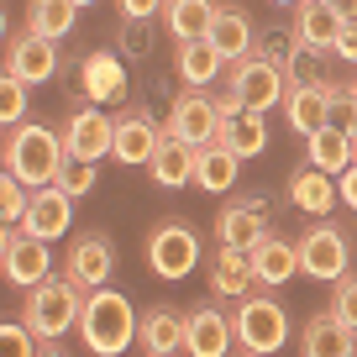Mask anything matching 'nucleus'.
<instances>
[{
    "mask_svg": "<svg viewBox=\"0 0 357 357\" xmlns=\"http://www.w3.org/2000/svg\"><path fill=\"white\" fill-rule=\"evenodd\" d=\"M63 158H68L63 132H53V126H37V121L6 126V168H11L22 184H32V190L53 184L58 168H63Z\"/></svg>",
    "mask_w": 357,
    "mask_h": 357,
    "instance_id": "obj_1",
    "label": "nucleus"
},
{
    "mask_svg": "<svg viewBox=\"0 0 357 357\" xmlns=\"http://www.w3.org/2000/svg\"><path fill=\"white\" fill-rule=\"evenodd\" d=\"M137 326H142V315L132 310V300H126L121 289H89L84 294V315H79V336H84L89 352H100V357H116L132 347Z\"/></svg>",
    "mask_w": 357,
    "mask_h": 357,
    "instance_id": "obj_2",
    "label": "nucleus"
},
{
    "mask_svg": "<svg viewBox=\"0 0 357 357\" xmlns=\"http://www.w3.org/2000/svg\"><path fill=\"white\" fill-rule=\"evenodd\" d=\"M84 294H89V289H79L68 273H63V279H53V273H47L43 284H32V289H26L22 321L32 326L47 347H53L58 336H68V331L79 326V315H84Z\"/></svg>",
    "mask_w": 357,
    "mask_h": 357,
    "instance_id": "obj_3",
    "label": "nucleus"
},
{
    "mask_svg": "<svg viewBox=\"0 0 357 357\" xmlns=\"http://www.w3.org/2000/svg\"><path fill=\"white\" fill-rule=\"evenodd\" d=\"M231 326H236V347H242V352H257V357L279 352V347L289 342V310H284L273 294H257V289L236 300Z\"/></svg>",
    "mask_w": 357,
    "mask_h": 357,
    "instance_id": "obj_4",
    "label": "nucleus"
},
{
    "mask_svg": "<svg viewBox=\"0 0 357 357\" xmlns=\"http://www.w3.org/2000/svg\"><path fill=\"white\" fill-rule=\"evenodd\" d=\"M294 247H300V273L315 284H336L347 273V263H352L347 231L336 221H326V215H315V226H305V236Z\"/></svg>",
    "mask_w": 357,
    "mask_h": 357,
    "instance_id": "obj_5",
    "label": "nucleus"
},
{
    "mask_svg": "<svg viewBox=\"0 0 357 357\" xmlns=\"http://www.w3.org/2000/svg\"><path fill=\"white\" fill-rule=\"evenodd\" d=\"M226 84H231L252 111H273V105H284V95H289V74H284V63H273V58H263V53L236 58Z\"/></svg>",
    "mask_w": 357,
    "mask_h": 357,
    "instance_id": "obj_6",
    "label": "nucleus"
},
{
    "mask_svg": "<svg viewBox=\"0 0 357 357\" xmlns=\"http://www.w3.org/2000/svg\"><path fill=\"white\" fill-rule=\"evenodd\" d=\"M0 273L11 284H22V289H32V284H43L53 273V252L26 226H6V236H0Z\"/></svg>",
    "mask_w": 357,
    "mask_h": 357,
    "instance_id": "obj_7",
    "label": "nucleus"
},
{
    "mask_svg": "<svg viewBox=\"0 0 357 357\" xmlns=\"http://www.w3.org/2000/svg\"><path fill=\"white\" fill-rule=\"evenodd\" d=\"M147 263H153L158 279H184V273H195V263H200V236L184 221L153 226V236H147Z\"/></svg>",
    "mask_w": 357,
    "mask_h": 357,
    "instance_id": "obj_8",
    "label": "nucleus"
},
{
    "mask_svg": "<svg viewBox=\"0 0 357 357\" xmlns=\"http://www.w3.org/2000/svg\"><path fill=\"white\" fill-rule=\"evenodd\" d=\"M163 132L178 137V142H190V147H205V142H215V132H221V105H215L205 89L190 84V95H178V100H174Z\"/></svg>",
    "mask_w": 357,
    "mask_h": 357,
    "instance_id": "obj_9",
    "label": "nucleus"
},
{
    "mask_svg": "<svg viewBox=\"0 0 357 357\" xmlns=\"http://www.w3.org/2000/svg\"><path fill=\"white\" fill-rule=\"evenodd\" d=\"M336 89H342V84H331V79H294L289 95H284V121H289L300 137L331 126V100H336Z\"/></svg>",
    "mask_w": 357,
    "mask_h": 357,
    "instance_id": "obj_10",
    "label": "nucleus"
},
{
    "mask_svg": "<svg viewBox=\"0 0 357 357\" xmlns=\"http://www.w3.org/2000/svg\"><path fill=\"white\" fill-rule=\"evenodd\" d=\"M63 273L79 284V289H100V284H111L116 273V247L105 231H79L74 247H68L63 257Z\"/></svg>",
    "mask_w": 357,
    "mask_h": 357,
    "instance_id": "obj_11",
    "label": "nucleus"
},
{
    "mask_svg": "<svg viewBox=\"0 0 357 357\" xmlns=\"http://www.w3.org/2000/svg\"><path fill=\"white\" fill-rule=\"evenodd\" d=\"M263 236H268V200H263V195L236 200V205H226V211L215 215V242H221V247H242V252H252Z\"/></svg>",
    "mask_w": 357,
    "mask_h": 357,
    "instance_id": "obj_12",
    "label": "nucleus"
},
{
    "mask_svg": "<svg viewBox=\"0 0 357 357\" xmlns=\"http://www.w3.org/2000/svg\"><path fill=\"white\" fill-rule=\"evenodd\" d=\"M22 226L32 236H43V242H58V236L74 226V195H68L63 184H43V190H32V205H26Z\"/></svg>",
    "mask_w": 357,
    "mask_h": 357,
    "instance_id": "obj_13",
    "label": "nucleus"
},
{
    "mask_svg": "<svg viewBox=\"0 0 357 357\" xmlns=\"http://www.w3.org/2000/svg\"><path fill=\"white\" fill-rule=\"evenodd\" d=\"M63 142H68V153H74V158H89V163H100V158H111V153H116V121H111V116H100L95 105H84V111L68 116Z\"/></svg>",
    "mask_w": 357,
    "mask_h": 357,
    "instance_id": "obj_14",
    "label": "nucleus"
},
{
    "mask_svg": "<svg viewBox=\"0 0 357 357\" xmlns=\"http://www.w3.org/2000/svg\"><path fill=\"white\" fill-rule=\"evenodd\" d=\"M163 147V126L153 121V116L137 105V111H126V116H116V163H126V168H137V163H153V153Z\"/></svg>",
    "mask_w": 357,
    "mask_h": 357,
    "instance_id": "obj_15",
    "label": "nucleus"
},
{
    "mask_svg": "<svg viewBox=\"0 0 357 357\" xmlns=\"http://www.w3.org/2000/svg\"><path fill=\"white\" fill-rule=\"evenodd\" d=\"M300 352L305 357H347V352H357V326H347L336 310H321L305 321Z\"/></svg>",
    "mask_w": 357,
    "mask_h": 357,
    "instance_id": "obj_16",
    "label": "nucleus"
},
{
    "mask_svg": "<svg viewBox=\"0 0 357 357\" xmlns=\"http://www.w3.org/2000/svg\"><path fill=\"white\" fill-rule=\"evenodd\" d=\"M289 205L305 215H331L336 205H342V190H336V174H326V168L305 163L289 174Z\"/></svg>",
    "mask_w": 357,
    "mask_h": 357,
    "instance_id": "obj_17",
    "label": "nucleus"
},
{
    "mask_svg": "<svg viewBox=\"0 0 357 357\" xmlns=\"http://www.w3.org/2000/svg\"><path fill=\"white\" fill-rule=\"evenodd\" d=\"M184 336H190V315L174 310V305H153V310L142 315V326H137V342H142L147 357H168L184 347Z\"/></svg>",
    "mask_w": 357,
    "mask_h": 357,
    "instance_id": "obj_18",
    "label": "nucleus"
},
{
    "mask_svg": "<svg viewBox=\"0 0 357 357\" xmlns=\"http://www.w3.org/2000/svg\"><path fill=\"white\" fill-rule=\"evenodd\" d=\"M252 284H257L252 252L215 242V257H211V294L215 300H242V294H252Z\"/></svg>",
    "mask_w": 357,
    "mask_h": 357,
    "instance_id": "obj_19",
    "label": "nucleus"
},
{
    "mask_svg": "<svg viewBox=\"0 0 357 357\" xmlns=\"http://www.w3.org/2000/svg\"><path fill=\"white\" fill-rule=\"evenodd\" d=\"M252 273H257V284H263V289H284V284L300 273V247L284 242L279 231H268L263 242L252 247Z\"/></svg>",
    "mask_w": 357,
    "mask_h": 357,
    "instance_id": "obj_20",
    "label": "nucleus"
},
{
    "mask_svg": "<svg viewBox=\"0 0 357 357\" xmlns=\"http://www.w3.org/2000/svg\"><path fill=\"white\" fill-rule=\"evenodd\" d=\"M6 68H11L16 79H26V84H43V79L58 74V43L53 37H37V32L16 37L11 53H6Z\"/></svg>",
    "mask_w": 357,
    "mask_h": 357,
    "instance_id": "obj_21",
    "label": "nucleus"
},
{
    "mask_svg": "<svg viewBox=\"0 0 357 357\" xmlns=\"http://www.w3.org/2000/svg\"><path fill=\"white\" fill-rule=\"evenodd\" d=\"M231 342H236V326L226 321L215 305L190 310V336H184V352H195V357H221V352H231Z\"/></svg>",
    "mask_w": 357,
    "mask_h": 357,
    "instance_id": "obj_22",
    "label": "nucleus"
},
{
    "mask_svg": "<svg viewBox=\"0 0 357 357\" xmlns=\"http://www.w3.org/2000/svg\"><path fill=\"white\" fill-rule=\"evenodd\" d=\"M236 178H242V158H236L221 137H215V142H205L200 158H195V184H200V190H211V195H226V190H236Z\"/></svg>",
    "mask_w": 357,
    "mask_h": 357,
    "instance_id": "obj_23",
    "label": "nucleus"
},
{
    "mask_svg": "<svg viewBox=\"0 0 357 357\" xmlns=\"http://www.w3.org/2000/svg\"><path fill=\"white\" fill-rule=\"evenodd\" d=\"M174 68H178V79L184 84H195V89H205L221 68H231L226 63V53L211 43V37H195V43H178V53H174Z\"/></svg>",
    "mask_w": 357,
    "mask_h": 357,
    "instance_id": "obj_24",
    "label": "nucleus"
},
{
    "mask_svg": "<svg viewBox=\"0 0 357 357\" xmlns=\"http://www.w3.org/2000/svg\"><path fill=\"white\" fill-rule=\"evenodd\" d=\"M347 16L336 11L331 0H300V11H294V37L310 47H336V32H342Z\"/></svg>",
    "mask_w": 357,
    "mask_h": 357,
    "instance_id": "obj_25",
    "label": "nucleus"
},
{
    "mask_svg": "<svg viewBox=\"0 0 357 357\" xmlns=\"http://www.w3.org/2000/svg\"><path fill=\"white\" fill-rule=\"evenodd\" d=\"M263 116H268V111H252V105H247V111H236V116H221V132H215V137H221L236 158H263V147H268Z\"/></svg>",
    "mask_w": 357,
    "mask_h": 357,
    "instance_id": "obj_26",
    "label": "nucleus"
},
{
    "mask_svg": "<svg viewBox=\"0 0 357 357\" xmlns=\"http://www.w3.org/2000/svg\"><path fill=\"white\" fill-rule=\"evenodd\" d=\"M195 158H200V147H190V142H178V137H168L163 132V147L153 153V178L163 184V190H178V184H195Z\"/></svg>",
    "mask_w": 357,
    "mask_h": 357,
    "instance_id": "obj_27",
    "label": "nucleus"
},
{
    "mask_svg": "<svg viewBox=\"0 0 357 357\" xmlns=\"http://www.w3.org/2000/svg\"><path fill=\"white\" fill-rule=\"evenodd\" d=\"M352 153H357V137H352V132H342L336 121L305 137V158H310L315 168H326V174H342V168L352 163Z\"/></svg>",
    "mask_w": 357,
    "mask_h": 357,
    "instance_id": "obj_28",
    "label": "nucleus"
},
{
    "mask_svg": "<svg viewBox=\"0 0 357 357\" xmlns=\"http://www.w3.org/2000/svg\"><path fill=\"white\" fill-rule=\"evenodd\" d=\"M163 22L174 43H195V37H211L215 22V0H168L163 6Z\"/></svg>",
    "mask_w": 357,
    "mask_h": 357,
    "instance_id": "obj_29",
    "label": "nucleus"
},
{
    "mask_svg": "<svg viewBox=\"0 0 357 357\" xmlns=\"http://www.w3.org/2000/svg\"><path fill=\"white\" fill-rule=\"evenodd\" d=\"M211 43L226 53V63L252 53V22H247L242 6H215V22H211Z\"/></svg>",
    "mask_w": 357,
    "mask_h": 357,
    "instance_id": "obj_30",
    "label": "nucleus"
},
{
    "mask_svg": "<svg viewBox=\"0 0 357 357\" xmlns=\"http://www.w3.org/2000/svg\"><path fill=\"white\" fill-rule=\"evenodd\" d=\"M79 79H84V95H95V100H121L126 95V68L116 63V53H89Z\"/></svg>",
    "mask_w": 357,
    "mask_h": 357,
    "instance_id": "obj_31",
    "label": "nucleus"
},
{
    "mask_svg": "<svg viewBox=\"0 0 357 357\" xmlns=\"http://www.w3.org/2000/svg\"><path fill=\"white\" fill-rule=\"evenodd\" d=\"M74 16H79L74 0H26V32L53 37V43H63L74 32Z\"/></svg>",
    "mask_w": 357,
    "mask_h": 357,
    "instance_id": "obj_32",
    "label": "nucleus"
},
{
    "mask_svg": "<svg viewBox=\"0 0 357 357\" xmlns=\"http://www.w3.org/2000/svg\"><path fill=\"white\" fill-rule=\"evenodd\" d=\"M26 205H32V184H22V178L6 168V178H0V221H6V226H22Z\"/></svg>",
    "mask_w": 357,
    "mask_h": 357,
    "instance_id": "obj_33",
    "label": "nucleus"
},
{
    "mask_svg": "<svg viewBox=\"0 0 357 357\" xmlns=\"http://www.w3.org/2000/svg\"><path fill=\"white\" fill-rule=\"evenodd\" d=\"M53 184H63V190L74 195V200H84V195L95 190V163H89V158H74V153H68V158H63V168H58V178H53Z\"/></svg>",
    "mask_w": 357,
    "mask_h": 357,
    "instance_id": "obj_34",
    "label": "nucleus"
},
{
    "mask_svg": "<svg viewBox=\"0 0 357 357\" xmlns=\"http://www.w3.org/2000/svg\"><path fill=\"white\" fill-rule=\"evenodd\" d=\"M0 121L6 126L26 121V79H16L11 68H6V79H0Z\"/></svg>",
    "mask_w": 357,
    "mask_h": 357,
    "instance_id": "obj_35",
    "label": "nucleus"
},
{
    "mask_svg": "<svg viewBox=\"0 0 357 357\" xmlns=\"http://www.w3.org/2000/svg\"><path fill=\"white\" fill-rule=\"evenodd\" d=\"M0 342L11 347V352H22V357H32V352H53V347H47L26 321H6V326H0Z\"/></svg>",
    "mask_w": 357,
    "mask_h": 357,
    "instance_id": "obj_36",
    "label": "nucleus"
},
{
    "mask_svg": "<svg viewBox=\"0 0 357 357\" xmlns=\"http://www.w3.org/2000/svg\"><path fill=\"white\" fill-rule=\"evenodd\" d=\"M331 289H336V294H331V310L342 315L347 326H357V273L347 268V273H342V279L331 284Z\"/></svg>",
    "mask_w": 357,
    "mask_h": 357,
    "instance_id": "obj_37",
    "label": "nucleus"
},
{
    "mask_svg": "<svg viewBox=\"0 0 357 357\" xmlns=\"http://www.w3.org/2000/svg\"><path fill=\"white\" fill-rule=\"evenodd\" d=\"M331 121L342 126V132L357 137V95L352 89H336V100H331Z\"/></svg>",
    "mask_w": 357,
    "mask_h": 357,
    "instance_id": "obj_38",
    "label": "nucleus"
},
{
    "mask_svg": "<svg viewBox=\"0 0 357 357\" xmlns=\"http://www.w3.org/2000/svg\"><path fill=\"white\" fill-rule=\"evenodd\" d=\"M331 58H342V63H352V68H357V16H347V22H342V32H336Z\"/></svg>",
    "mask_w": 357,
    "mask_h": 357,
    "instance_id": "obj_39",
    "label": "nucleus"
},
{
    "mask_svg": "<svg viewBox=\"0 0 357 357\" xmlns=\"http://www.w3.org/2000/svg\"><path fill=\"white\" fill-rule=\"evenodd\" d=\"M116 6H121V16H126V22H147L153 11H163L168 0H116Z\"/></svg>",
    "mask_w": 357,
    "mask_h": 357,
    "instance_id": "obj_40",
    "label": "nucleus"
},
{
    "mask_svg": "<svg viewBox=\"0 0 357 357\" xmlns=\"http://www.w3.org/2000/svg\"><path fill=\"white\" fill-rule=\"evenodd\" d=\"M336 190H342V205H347V211H357V163H347L342 174H336Z\"/></svg>",
    "mask_w": 357,
    "mask_h": 357,
    "instance_id": "obj_41",
    "label": "nucleus"
},
{
    "mask_svg": "<svg viewBox=\"0 0 357 357\" xmlns=\"http://www.w3.org/2000/svg\"><path fill=\"white\" fill-rule=\"evenodd\" d=\"M331 6H336L342 16H357V0H331Z\"/></svg>",
    "mask_w": 357,
    "mask_h": 357,
    "instance_id": "obj_42",
    "label": "nucleus"
},
{
    "mask_svg": "<svg viewBox=\"0 0 357 357\" xmlns=\"http://www.w3.org/2000/svg\"><path fill=\"white\" fill-rule=\"evenodd\" d=\"M268 6H300V0H268Z\"/></svg>",
    "mask_w": 357,
    "mask_h": 357,
    "instance_id": "obj_43",
    "label": "nucleus"
},
{
    "mask_svg": "<svg viewBox=\"0 0 357 357\" xmlns=\"http://www.w3.org/2000/svg\"><path fill=\"white\" fill-rule=\"evenodd\" d=\"M74 6H95V0H74Z\"/></svg>",
    "mask_w": 357,
    "mask_h": 357,
    "instance_id": "obj_44",
    "label": "nucleus"
},
{
    "mask_svg": "<svg viewBox=\"0 0 357 357\" xmlns=\"http://www.w3.org/2000/svg\"><path fill=\"white\" fill-rule=\"evenodd\" d=\"M352 95H357V79H352Z\"/></svg>",
    "mask_w": 357,
    "mask_h": 357,
    "instance_id": "obj_45",
    "label": "nucleus"
},
{
    "mask_svg": "<svg viewBox=\"0 0 357 357\" xmlns=\"http://www.w3.org/2000/svg\"><path fill=\"white\" fill-rule=\"evenodd\" d=\"M352 163H357V153H352Z\"/></svg>",
    "mask_w": 357,
    "mask_h": 357,
    "instance_id": "obj_46",
    "label": "nucleus"
}]
</instances>
